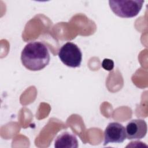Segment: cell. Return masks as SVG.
<instances>
[{
	"instance_id": "1",
	"label": "cell",
	"mask_w": 148,
	"mask_h": 148,
	"mask_svg": "<svg viewBox=\"0 0 148 148\" xmlns=\"http://www.w3.org/2000/svg\"><path fill=\"white\" fill-rule=\"evenodd\" d=\"M50 60L47 47L40 41L29 42L25 46L21 54L22 64L29 71L43 69L49 64Z\"/></svg>"
},
{
	"instance_id": "6",
	"label": "cell",
	"mask_w": 148,
	"mask_h": 148,
	"mask_svg": "<svg viewBox=\"0 0 148 148\" xmlns=\"http://www.w3.org/2000/svg\"><path fill=\"white\" fill-rule=\"evenodd\" d=\"M54 147L57 148H77L78 141L75 135L66 131L57 137L54 142Z\"/></svg>"
},
{
	"instance_id": "5",
	"label": "cell",
	"mask_w": 148,
	"mask_h": 148,
	"mask_svg": "<svg viewBox=\"0 0 148 148\" xmlns=\"http://www.w3.org/2000/svg\"><path fill=\"white\" fill-rule=\"evenodd\" d=\"M147 130V124L144 120H132L127 124L125 128L126 137L130 140L140 139L145 136Z\"/></svg>"
},
{
	"instance_id": "3",
	"label": "cell",
	"mask_w": 148,
	"mask_h": 148,
	"mask_svg": "<svg viewBox=\"0 0 148 148\" xmlns=\"http://www.w3.org/2000/svg\"><path fill=\"white\" fill-rule=\"evenodd\" d=\"M58 56L61 62L71 67H79L82 60V53L80 48L75 43L68 42L59 49Z\"/></svg>"
},
{
	"instance_id": "7",
	"label": "cell",
	"mask_w": 148,
	"mask_h": 148,
	"mask_svg": "<svg viewBox=\"0 0 148 148\" xmlns=\"http://www.w3.org/2000/svg\"><path fill=\"white\" fill-rule=\"evenodd\" d=\"M102 66L105 70L111 71L114 67V62L110 59L105 58L103 60L102 62Z\"/></svg>"
},
{
	"instance_id": "2",
	"label": "cell",
	"mask_w": 148,
	"mask_h": 148,
	"mask_svg": "<svg viewBox=\"0 0 148 148\" xmlns=\"http://www.w3.org/2000/svg\"><path fill=\"white\" fill-rule=\"evenodd\" d=\"M144 1H109V6L112 12L122 18H132L140 12Z\"/></svg>"
},
{
	"instance_id": "4",
	"label": "cell",
	"mask_w": 148,
	"mask_h": 148,
	"mask_svg": "<svg viewBox=\"0 0 148 148\" xmlns=\"http://www.w3.org/2000/svg\"><path fill=\"white\" fill-rule=\"evenodd\" d=\"M126 138L125 127L118 122L109 123L104 131V145L109 143H120Z\"/></svg>"
}]
</instances>
